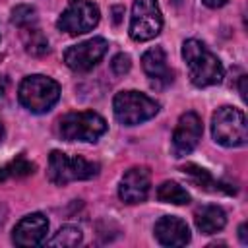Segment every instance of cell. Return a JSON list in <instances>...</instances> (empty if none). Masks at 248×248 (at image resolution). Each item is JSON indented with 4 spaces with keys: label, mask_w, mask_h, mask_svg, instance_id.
I'll return each mask as SVG.
<instances>
[{
    "label": "cell",
    "mask_w": 248,
    "mask_h": 248,
    "mask_svg": "<svg viewBox=\"0 0 248 248\" xmlns=\"http://www.w3.org/2000/svg\"><path fill=\"white\" fill-rule=\"evenodd\" d=\"M182 58L188 66L190 81L196 87H209L223 79L221 60L198 39H188L182 45Z\"/></svg>",
    "instance_id": "1"
},
{
    "label": "cell",
    "mask_w": 248,
    "mask_h": 248,
    "mask_svg": "<svg viewBox=\"0 0 248 248\" xmlns=\"http://www.w3.org/2000/svg\"><path fill=\"white\" fill-rule=\"evenodd\" d=\"M19 103L33 114L48 112L60 99V85L48 76H27L17 89Z\"/></svg>",
    "instance_id": "2"
},
{
    "label": "cell",
    "mask_w": 248,
    "mask_h": 248,
    "mask_svg": "<svg viewBox=\"0 0 248 248\" xmlns=\"http://www.w3.org/2000/svg\"><path fill=\"white\" fill-rule=\"evenodd\" d=\"M112 110L120 124L136 126V124H141L153 118L159 112V103L145 93L128 89V91H120L114 95Z\"/></svg>",
    "instance_id": "3"
},
{
    "label": "cell",
    "mask_w": 248,
    "mask_h": 248,
    "mask_svg": "<svg viewBox=\"0 0 248 248\" xmlns=\"http://www.w3.org/2000/svg\"><path fill=\"white\" fill-rule=\"evenodd\" d=\"M211 134L213 140L223 147L244 145L248 140V124L244 112L234 107L217 108L211 118Z\"/></svg>",
    "instance_id": "4"
},
{
    "label": "cell",
    "mask_w": 248,
    "mask_h": 248,
    "mask_svg": "<svg viewBox=\"0 0 248 248\" xmlns=\"http://www.w3.org/2000/svg\"><path fill=\"white\" fill-rule=\"evenodd\" d=\"M48 180L56 186H64L74 180H89L99 174V163L87 161L83 157H70L62 151H52L48 155Z\"/></svg>",
    "instance_id": "5"
},
{
    "label": "cell",
    "mask_w": 248,
    "mask_h": 248,
    "mask_svg": "<svg viewBox=\"0 0 248 248\" xmlns=\"http://www.w3.org/2000/svg\"><path fill=\"white\" fill-rule=\"evenodd\" d=\"M107 132V120L93 112H68L58 122V134L66 141H97Z\"/></svg>",
    "instance_id": "6"
},
{
    "label": "cell",
    "mask_w": 248,
    "mask_h": 248,
    "mask_svg": "<svg viewBox=\"0 0 248 248\" xmlns=\"http://www.w3.org/2000/svg\"><path fill=\"white\" fill-rule=\"evenodd\" d=\"M163 16L157 0H134L130 16V37L134 41H151L161 33Z\"/></svg>",
    "instance_id": "7"
},
{
    "label": "cell",
    "mask_w": 248,
    "mask_h": 248,
    "mask_svg": "<svg viewBox=\"0 0 248 248\" xmlns=\"http://www.w3.org/2000/svg\"><path fill=\"white\" fill-rule=\"evenodd\" d=\"M99 8L89 0H70L60 14L56 27L68 35H81L91 31L99 23Z\"/></svg>",
    "instance_id": "8"
},
{
    "label": "cell",
    "mask_w": 248,
    "mask_h": 248,
    "mask_svg": "<svg viewBox=\"0 0 248 248\" xmlns=\"http://www.w3.org/2000/svg\"><path fill=\"white\" fill-rule=\"evenodd\" d=\"M107 50H108V43L103 37H93V39H87L83 43H78L66 48L64 62L74 72H89L101 62Z\"/></svg>",
    "instance_id": "9"
},
{
    "label": "cell",
    "mask_w": 248,
    "mask_h": 248,
    "mask_svg": "<svg viewBox=\"0 0 248 248\" xmlns=\"http://www.w3.org/2000/svg\"><path fill=\"white\" fill-rule=\"evenodd\" d=\"M202 132H203L202 118L192 110L184 112L178 118L176 128L172 132V149H174L176 157H184V155L192 153L202 140Z\"/></svg>",
    "instance_id": "10"
},
{
    "label": "cell",
    "mask_w": 248,
    "mask_h": 248,
    "mask_svg": "<svg viewBox=\"0 0 248 248\" xmlns=\"http://www.w3.org/2000/svg\"><path fill=\"white\" fill-rule=\"evenodd\" d=\"M48 232V221L43 213H29L23 219L17 221V225L14 227V234L12 240L16 246L21 248H29V246H37L45 240Z\"/></svg>",
    "instance_id": "11"
},
{
    "label": "cell",
    "mask_w": 248,
    "mask_h": 248,
    "mask_svg": "<svg viewBox=\"0 0 248 248\" xmlns=\"http://www.w3.org/2000/svg\"><path fill=\"white\" fill-rule=\"evenodd\" d=\"M151 186V174L145 167H134L124 172L120 186H118V198L124 203H140L147 198Z\"/></svg>",
    "instance_id": "12"
},
{
    "label": "cell",
    "mask_w": 248,
    "mask_h": 248,
    "mask_svg": "<svg viewBox=\"0 0 248 248\" xmlns=\"http://www.w3.org/2000/svg\"><path fill=\"white\" fill-rule=\"evenodd\" d=\"M153 232H155V238L163 246H184L190 242V229H188L186 221L172 217V215L161 217L155 223Z\"/></svg>",
    "instance_id": "13"
},
{
    "label": "cell",
    "mask_w": 248,
    "mask_h": 248,
    "mask_svg": "<svg viewBox=\"0 0 248 248\" xmlns=\"http://www.w3.org/2000/svg\"><path fill=\"white\" fill-rule=\"evenodd\" d=\"M141 68L153 85H169L172 81V70L167 64V54L161 46H153L143 52Z\"/></svg>",
    "instance_id": "14"
},
{
    "label": "cell",
    "mask_w": 248,
    "mask_h": 248,
    "mask_svg": "<svg viewBox=\"0 0 248 248\" xmlns=\"http://www.w3.org/2000/svg\"><path fill=\"white\" fill-rule=\"evenodd\" d=\"M194 221L202 234H215L227 225V215L219 205H203L196 211Z\"/></svg>",
    "instance_id": "15"
},
{
    "label": "cell",
    "mask_w": 248,
    "mask_h": 248,
    "mask_svg": "<svg viewBox=\"0 0 248 248\" xmlns=\"http://www.w3.org/2000/svg\"><path fill=\"white\" fill-rule=\"evenodd\" d=\"M157 200L163 202V203H174V205H184L190 202V196L188 192L178 184V182H163L159 188H157Z\"/></svg>",
    "instance_id": "16"
},
{
    "label": "cell",
    "mask_w": 248,
    "mask_h": 248,
    "mask_svg": "<svg viewBox=\"0 0 248 248\" xmlns=\"http://www.w3.org/2000/svg\"><path fill=\"white\" fill-rule=\"evenodd\" d=\"M83 234L78 227H72V225H66L62 229H58V232L48 240V246H62V248H72V246H78L81 242Z\"/></svg>",
    "instance_id": "17"
},
{
    "label": "cell",
    "mask_w": 248,
    "mask_h": 248,
    "mask_svg": "<svg viewBox=\"0 0 248 248\" xmlns=\"http://www.w3.org/2000/svg\"><path fill=\"white\" fill-rule=\"evenodd\" d=\"M35 170V165L29 163L25 157H17L14 161H10L8 165H4L0 169V182L6 180V178H21V176H27Z\"/></svg>",
    "instance_id": "18"
},
{
    "label": "cell",
    "mask_w": 248,
    "mask_h": 248,
    "mask_svg": "<svg viewBox=\"0 0 248 248\" xmlns=\"http://www.w3.org/2000/svg\"><path fill=\"white\" fill-rule=\"evenodd\" d=\"M25 31V50L33 56H41L45 52H48V41L45 39V35L37 29V27H27Z\"/></svg>",
    "instance_id": "19"
},
{
    "label": "cell",
    "mask_w": 248,
    "mask_h": 248,
    "mask_svg": "<svg viewBox=\"0 0 248 248\" xmlns=\"http://www.w3.org/2000/svg\"><path fill=\"white\" fill-rule=\"evenodd\" d=\"M182 170L200 186V188H203V190H221V186H219V182L215 184V180L211 178V174L205 170V169H202V167H196V165H186V167H182Z\"/></svg>",
    "instance_id": "20"
},
{
    "label": "cell",
    "mask_w": 248,
    "mask_h": 248,
    "mask_svg": "<svg viewBox=\"0 0 248 248\" xmlns=\"http://www.w3.org/2000/svg\"><path fill=\"white\" fill-rule=\"evenodd\" d=\"M35 21H37V12L33 6H27V4H19L12 10V23L21 27V29H27V27H35Z\"/></svg>",
    "instance_id": "21"
},
{
    "label": "cell",
    "mask_w": 248,
    "mask_h": 248,
    "mask_svg": "<svg viewBox=\"0 0 248 248\" xmlns=\"http://www.w3.org/2000/svg\"><path fill=\"white\" fill-rule=\"evenodd\" d=\"M110 68H112V72H114L116 76H124L126 72H130V68H132V60H130L128 54L120 52V54H116V56L112 58Z\"/></svg>",
    "instance_id": "22"
},
{
    "label": "cell",
    "mask_w": 248,
    "mask_h": 248,
    "mask_svg": "<svg viewBox=\"0 0 248 248\" xmlns=\"http://www.w3.org/2000/svg\"><path fill=\"white\" fill-rule=\"evenodd\" d=\"M202 2H203L207 8H221L227 0H202Z\"/></svg>",
    "instance_id": "23"
},
{
    "label": "cell",
    "mask_w": 248,
    "mask_h": 248,
    "mask_svg": "<svg viewBox=\"0 0 248 248\" xmlns=\"http://www.w3.org/2000/svg\"><path fill=\"white\" fill-rule=\"evenodd\" d=\"M238 236H240V242H242V244H248V236H246V225H244V223L238 227Z\"/></svg>",
    "instance_id": "24"
},
{
    "label": "cell",
    "mask_w": 248,
    "mask_h": 248,
    "mask_svg": "<svg viewBox=\"0 0 248 248\" xmlns=\"http://www.w3.org/2000/svg\"><path fill=\"white\" fill-rule=\"evenodd\" d=\"M6 87H8V81H6V78H4V76H0V99L4 97V93H6Z\"/></svg>",
    "instance_id": "25"
},
{
    "label": "cell",
    "mask_w": 248,
    "mask_h": 248,
    "mask_svg": "<svg viewBox=\"0 0 248 248\" xmlns=\"http://www.w3.org/2000/svg\"><path fill=\"white\" fill-rule=\"evenodd\" d=\"M2 140H4V126H2V122H0V143H2Z\"/></svg>",
    "instance_id": "26"
}]
</instances>
